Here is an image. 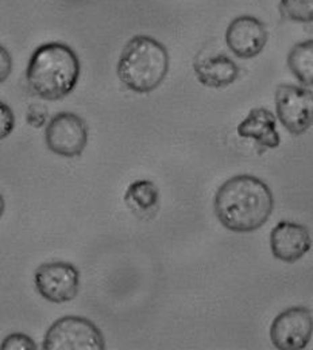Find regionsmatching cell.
<instances>
[{"instance_id": "obj_1", "label": "cell", "mask_w": 313, "mask_h": 350, "mask_svg": "<svg viewBox=\"0 0 313 350\" xmlns=\"http://www.w3.org/2000/svg\"><path fill=\"white\" fill-rule=\"evenodd\" d=\"M214 209L219 222L235 233L258 230L268 222L274 197L268 185L254 175H235L218 189Z\"/></svg>"}, {"instance_id": "obj_2", "label": "cell", "mask_w": 313, "mask_h": 350, "mask_svg": "<svg viewBox=\"0 0 313 350\" xmlns=\"http://www.w3.org/2000/svg\"><path fill=\"white\" fill-rule=\"evenodd\" d=\"M80 70V59L68 44L49 42L33 53L26 79L34 94L47 101H57L76 88Z\"/></svg>"}, {"instance_id": "obj_3", "label": "cell", "mask_w": 313, "mask_h": 350, "mask_svg": "<svg viewBox=\"0 0 313 350\" xmlns=\"http://www.w3.org/2000/svg\"><path fill=\"white\" fill-rule=\"evenodd\" d=\"M169 53L160 41L136 36L125 46L116 73L121 83L135 93H150L160 87L169 72Z\"/></svg>"}, {"instance_id": "obj_4", "label": "cell", "mask_w": 313, "mask_h": 350, "mask_svg": "<svg viewBox=\"0 0 313 350\" xmlns=\"http://www.w3.org/2000/svg\"><path fill=\"white\" fill-rule=\"evenodd\" d=\"M45 350H104L105 342L99 327L90 319L68 315L57 319L46 332Z\"/></svg>"}, {"instance_id": "obj_5", "label": "cell", "mask_w": 313, "mask_h": 350, "mask_svg": "<svg viewBox=\"0 0 313 350\" xmlns=\"http://www.w3.org/2000/svg\"><path fill=\"white\" fill-rule=\"evenodd\" d=\"M274 100L277 118L290 133L303 135L312 127V90L292 84H281L275 90Z\"/></svg>"}, {"instance_id": "obj_6", "label": "cell", "mask_w": 313, "mask_h": 350, "mask_svg": "<svg viewBox=\"0 0 313 350\" xmlns=\"http://www.w3.org/2000/svg\"><path fill=\"white\" fill-rule=\"evenodd\" d=\"M38 294L51 304L73 301L80 290V272L66 262H50L40 265L34 275Z\"/></svg>"}, {"instance_id": "obj_7", "label": "cell", "mask_w": 313, "mask_h": 350, "mask_svg": "<svg viewBox=\"0 0 313 350\" xmlns=\"http://www.w3.org/2000/svg\"><path fill=\"white\" fill-rule=\"evenodd\" d=\"M47 148L60 157H80L88 143V127L86 122L71 112L57 113L47 124L45 131Z\"/></svg>"}, {"instance_id": "obj_8", "label": "cell", "mask_w": 313, "mask_h": 350, "mask_svg": "<svg viewBox=\"0 0 313 350\" xmlns=\"http://www.w3.org/2000/svg\"><path fill=\"white\" fill-rule=\"evenodd\" d=\"M312 330V311L307 307H290L273 321L270 338L277 349H305L311 342Z\"/></svg>"}, {"instance_id": "obj_9", "label": "cell", "mask_w": 313, "mask_h": 350, "mask_svg": "<svg viewBox=\"0 0 313 350\" xmlns=\"http://www.w3.org/2000/svg\"><path fill=\"white\" fill-rule=\"evenodd\" d=\"M268 42L265 25L250 15L234 19L225 31V44L238 58L250 59L261 54Z\"/></svg>"}, {"instance_id": "obj_10", "label": "cell", "mask_w": 313, "mask_h": 350, "mask_svg": "<svg viewBox=\"0 0 313 350\" xmlns=\"http://www.w3.org/2000/svg\"><path fill=\"white\" fill-rule=\"evenodd\" d=\"M312 239L307 226L290 221L278 222L270 233V248L275 259L299 262L311 251Z\"/></svg>"}, {"instance_id": "obj_11", "label": "cell", "mask_w": 313, "mask_h": 350, "mask_svg": "<svg viewBox=\"0 0 313 350\" xmlns=\"http://www.w3.org/2000/svg\"><path fill=\"white\" fill-rule=\"evenodd\" d=\"M193 69L200 84L212 89L229 87L239 77L238 65L224 53L199 54L193 62Z\"/></svg>"}, {"instance_id": "obj_12", "label": "cell", "mask_w": 313, "mask_h": 350, "mask_svg": "<svg viewBox=\"0 0 313 350\" xmlns=\"http://www.w3.org/2000/svg\"><path fill=\"white\" fill-rule=\"evenodd\" d=\"M275 115L266 108H254L246 119L238 126V135L245 139H253L266 148H277L281 144L279 133L275 126Z\"/></svg>"}, {"instance_id": "obj_13", "label": "cell", "mask_w": 313, "mask_h": 350, "mask_svg": "<svg viewBox=\"0 0 313 350\" xmlns=\"http://www.w3.org/2000/svg\"><path fill=\"white\" fill-rule=\"evenodd\" d=\"M127 208L136 216H149L158 209L160 190L149 179H138L129 185L125 193Z\"/></svg>"}, {"instance_id": "obj_14", "label": "cell", "mask_w": 313, "mask_h": 350, "mask_svg": "<svg viewBox=\"0 0 313 350\" xmlns=\"http://www.w3.org/2000/svg\"><path fill=\"white\" fill-rule=\"evenodd\" d=\"M288 66L295 77L304 85L313 84V41L295 44L288 55Z\"/></svg>"}, {"instance_id": "obj_15", "label": "cell", "mask_w": 313, "mask_h": 350, "mask_svg": "<svg viewBox=\"0 0 313 350\" xmlns=\"http://www.w3.org/2000/svg\"><path fill=\"white\" fill-rule=\"evenodd\" d=\"M281 12L289 21L311 23L313 21V0H281Z\"/></svg>"}, {"instance_id": "obj_16", "label": "cell", "mask_w": 313, "mask_h": 350, "mask_svg": "<svg viewBox=\"0 0 313 350\" xmlns=\"http://www.w3.org/2000/svg\"><path fill=\"white\" fill-rule=\"evenodd\" d=\"M1 350H36L37 344L23 333H12L0 345Z\"/></svg>"}, {"instance_id": "obj_17", "label": "cell", "mask_w": 313, "mask_h": 350, "mask_svg": "<svg viewBox=\"0 0 313 350\" xmlns=\"http://www.w3.org/2000/svg\"><path fill=\"white\" fill-rule=\"evenodd\" d=\"M15 127V115L12 109L3 101H0V140L11 135Z\"/></svg>"}, {"instance_id": "obj_18", "label": "cell", "mask_w": 313, "mask_h": 350, "mask_svg": "<svg viewBox=\"0 0 313 350\" xmlns=\"http://www.w3.org/2000/svg\"><path fill=\"white\" fill-rule=\"evenodd\" d=\"M49 118V112L44 105L32 104L26 112L27 123L34 129H42Z\"/></svg>"}, {"instance_id": "obj_19", "label": "cell", "mask_w": 313, "mask_h": 350, "mask_svg": "<svg viewBox=\"0 0 313 350\" xmlns=\"http://www.w3.org/2000/svg\"><path fill=\"white\" fill-rule=\"evenodd\" d=\"M12 72V58L10 53L0 44V84L4 83Z\"/></svg>"}, {"instance_id": "obj_20", "label": "cell", "mask_w": 313, "mask_h": 350, "mask_svg": "<svg viewBox=\"0 0 313 350\" xmlns=\"http://www.w3.org/2000/svg\"><path fill=\"white\" fill-rule=\"evenodd\" d=\"M4 209H5V202H4V198H3V196L0 193V219H1L3 213H4Z\"/></svg>"}]
</instances>
